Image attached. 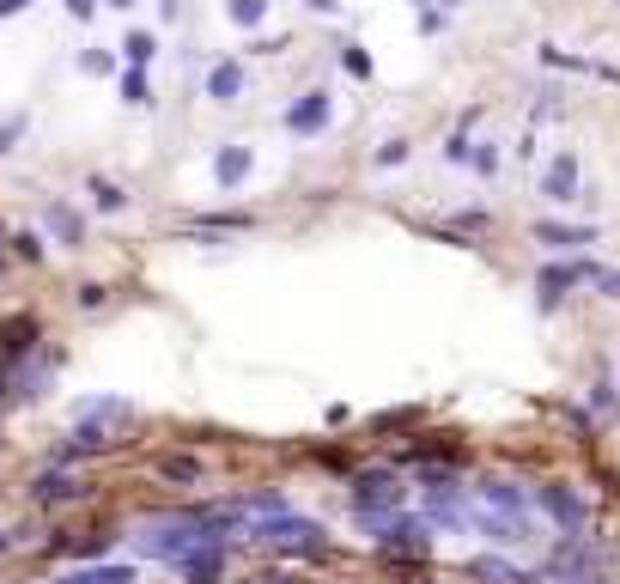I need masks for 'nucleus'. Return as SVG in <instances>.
Masks as SVG:
<instances>
[{"instance_id": "obj_1", "label": "nucleus", "mask_w": 620, "mask_h": 584, "mask_svg": "<svg viewBox=\"0 0 620 584\" xmlns=\"http://www.w3.org/2000/svg\"><path fill=\"white\" fill-rule=\"evenodd\" d=\"M128 420H134V402H128V396H86L80 408H73V445L61 451V463L116 451V432H122Z\"/></svg>"}, {"instance_id": "obj_2", "label": "nucleus", "mask_w": 620, "mask_h": 584, "mask_svg": "<svg viewBox=\"0 0 620 584\" xmlns=\"http://www.w3.org/2000/svg\"><path fill=\"white\" fill-rule=\"evenodd\" d=\"M219 530H225V524H207V518H159V524H146V530H140V554H146V560L177 566V560H183V554H195L201 542H219Z\"/></svg>"}, {"instance_id": "obj_3", "label": "nucleus", "mask_w": 620, "mask_h": 584, "mask_svg": "<svg viewBox=\"0 0 620 584\" xmlns=\"http://www.w3.org/2000/svg\"><path fill=\"white\" fill-rule=\"evenodd\" d=\"M92 493V481L86 475H73V469H49V475H37L31 487H25V499L37 505V511H61V505H80Z\"/></svg>"}, {"instance_id": "obj_4", "label": "nucleus", "mask_w": 620, "mask_h": 584, "mask_svg": "<svg viewBox=\"0 0 620 584\" xmlns=\"http://www.w3.org/2000/svg\"><path fill=\"white\" fill-rule=\"evenodd\" d=\"M219 572H225V542H201L195 554L177 560V578H183V584H213Z\"/></svg>"}, {"instance_id": "obj_5", "label": "nucleus", "mask_w": 620, "mask_h": 584, "mask_svg": "<svg viewBox=\"0 0 620 584\" xmlns=\"http://www.w3.org/2000/svg\"><path fill=\"white\" fill-rule=\"evenodd\" d=\"M43 219H49V232H55L61 244H73V250L86 244V226H80V213H73L67 201H43Z\"/></svg>"}, {"instance_id": "obj_6", "label": "nucleus", "mask_w": 620, "mask_h": 584, "mask_svg": "<svg viewBox=\"0 0 620 584\" xmlns=\"http://www.w3.org/2000/svg\"><path fill=\"white\" fill-rule=\"evenodd\" d=\"M159 481H171V487H195V481H201V463H195V457L165 451V457H159Z\"/></svg>"}, {"instance_id": "obj_7", "label": "nucleus", "mask_w": 620, "mask_h": 584, "mask_svg": "<svg viewBox=\"0 0 620 584\" xmlns=\"http://www.w3.org/2000/svg\"><path fill=\"white\" fill-rule=\"evenodd\" d=\"M244 171H250V146H225V153L213 159V177L231 189V183H244Z\"/></svg>"}, {"instance_id": "obj_8", "label": "nucleus", "mask_w": 620, "mask_h": 584, "mask_svg": "<svg viewBox=\"0 0 620 584\" xmlns=\"http://www.w3.org/2000/svg\"><path fill=\"white\" fill-rule=\"evenodd\" d=\"M262 542H274V548H317V530H310V524H268Z\"/></svg>"}, {"instance_id": "obj_9", "label": "nucleus", "mask_w": 620, "mask_h": 584, "mask_svg": "<svg viewBox=\"0 0 620 584\" xmlns=\"http://www.w3.org/2000/svg\"><path fill=\"white\" fill-rule=\"evenodd\" d=\"M238 86H244V73L231 67V61H219V67L207 73V98H219V104H225V98H238Z\"/></svg>"}, {"instance_id": "obj_10", "label": "nucleus", "mask_w": 620, "mask_h": 584, "mask_svg": "<svg viewBox=\"0 0 620 584\" xmlns=\"http://www.w3.org/2000/svg\"><path fill=\"white\" fill-rule=\"evenodd\" d=\"M55 548H67L73 560H98V554H110V536H86V542H55Z\"/></svg>"}, {"instance_id": "obj_11", "label": "nucleus", "mask_w": 620, "mask_h": 584, "mask_svg": "<svg viewBox=\"0 0 620 584\" xmlns=\"http://www.w3.org/2000/svg\"><path fill=\"white\" fill-rule=\"evenodd\" d=\"M13 256H19V262H43V238H37V232H19V238H13Z\"/></svg>"}, {"instance_id": "obj_12", "label": "nucleus", "mask_w": 620, "mask_h": 584, "mask_svg": "<svg viewBox=\"0 0 620 584\" xmlns=\"http://www.w3.org/2000/svg\"><path fill=\"white\" fill-rule=\"evenodd\" d=\"M92 189H98V207H110V213H116V207H128V195H122L116 183H104V177H92Z\"/></svg>"}, {"instance_id": "obj_13", "label": "nucleus", "mask_w": 620, "mask_h": 584, "mask_svg": "<svg viewBox=\"0 0 620 584\" xmlns=\"http://www.w3.org/2000/svg\"><path fill=\"white\" fill-rule=\"evenodd\" d=\"M122 49H128V61H140V67L152 61V37H146V31H134V37H128Z\"/></svg>"}, {"instance_id": "obj_14", "label": "nucleus", "mask_w": 620, "mask_h": 584, "mask_svg": "<svg viewBox=\"0 0 620 584\" xmlns=\"http://www.w3.org/2000/svg\"><path fill=\"white\" fill-rule=\"evenodd\" d=\"M19 542H31V524H13V530H0V560H7Z\"/></svg>"}, {"instance_id": "obj_15", "label": "nucleus", "mask_w": 620, "mask_h": 584, "mask_svg": "<svg viewBox=\"0 0 620 584\" xmlns=\"http://www.w3.org/2000/svg\"><path fill=\"white\" fill-rule=\"evenodd\" d=\"M231 19H238V25H256V19H262V0H238V7H231Z\"/></svg>"}, {"instance_id": "obj_16", "label": "nucleus", "mask_w": 620, "mask_h": 584, "mask_svg": "<svg viewBox=\"0 0 620 584\" xmlns=\"http://www.w3.org/2000/svg\"><path fill=\"white\" fill-rule=\"evenodd\" d=\"M73 299H80L86 311H98V305H104V286H80V292H73Z\"/></svg>"}, {"instance_id": "obj_17", "label": "nucleus", "mask_w": 620, "mask_h": 584, "mask_svg": "<svg viewBox=\"0 0 620 584\" xmlns=\"http://www.w3.org/2000/svg\"><path fill=\"white\" fill-rule=\"evenodd\" d=\"M92 7H98V0H67V13H73V19H92Z\"/></svg>"}, {"instance_id": "obj_18", "label": "nucleus", "mask_w": 620, "mask_h": 584, "mask_svg": "<svg viewBox=\"0 0 620 584\" xmlns=\"http://www.w3.org/2000/svg\"><path fill=\"white\" fill-rule=\"evenodd\" d=\"M13 134H19V122H0V153H13Z\"/></svg>"}, {"instance_id": "obj_19", "label": "nucleus", "mask_w": 620, "mask_h": 584, "mask_svg": "<svg viewBox=\"0 0 620 584\" xmlns=\"http://www.w3.org/2000/svg\"><path fill=\"white\" fill-rule=\"evenodd\" d=\"M250 584H292L286 572H262V578H250Z\"/></svg>"}, {"instance_id": "obj_20", "label": "nucleus", "mask_w": 620, "mask_h": 584, "mask_svg": "<svg viewBox=\"0 0 620 584\" xmlns=\"http://www.w3.org/2000/svg\"><path fill=\"white\" fill-rule=\"evenodd\" d=\"M25 7V0H0V19H7V13H19Z\"/></svg>"}, {"instance_id": "obj_21", "label": "nucleus", "mask_w": 620, "mask_h": 584, "mask_svg": "<svg viewBox=\"0 0 620 584\" xmlns=\"http://www.w3.org/2000/svg\"><path fill=\"white\" fill-rule=\"evenodd\" d=\"M104 7H122V13H128V7H134V0H104Z\"/></svg>"}, {"instance_id": "obj_22", "label": "nucleus", "mask_w": 620, "mask_h": 584, "mask_svg": "<svg viewBox=\"0 0 620 584\" xmlns=\"http://www.w3.org/2000/svg\"><path fill=\"white\" fill-rule=\"evenodd\" d=\"M0 274H7V256H0Z\"/></svg>"}]
</instances>
